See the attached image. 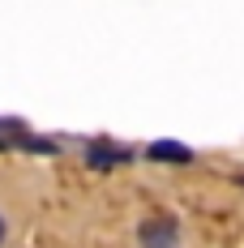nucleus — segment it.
<instances>
[{
  "label": "nucleus",
  "instance_id": "nucleus-1",
  "mask_svg": "<svg viewBox=\"0 0 244 248\" xmlns=\"http://www.w3.org/2000/svg\"><path fill=\"white\" fill-rule=\"evenodd\" d=\"M137 244L142 248H180V223L171 214H150L137 227Z\"/></svg>",
  "mask_w": 244,
  "mask_h": 248
},
{
  "label": "nucleus",
  "instance_id": "nucleus-2",
  "mask_svg": "<svg viewBox=\"0 0 244 248\" xmlns=\"http://www.w3.org/2000/svg\"><path fill=\"white\" fill-rule=\"evenodd\" d=\"M146 158H154V163H193V150L180 146V141H150Z\"/></svg>",
  "mask_w": 244,
  "mask_h": 248
},
{
  "label": "nucleus",
  "instance_id": "nucleus-3",
  "mask_svg": "<svg viewBox=\"0 0 244 248\" xmlns=\"http://www.w3.org/2000/svg\"><path fill=\"white\" fill-rule=\"evenodd\" d=\"M124 158H133V154H129V150H86V163H90V167H116V163H124Z\"/></svg>",
  "mask_w": 244,
  "mask_h": 248
},
{
  "label": "nucleus",
  "instance_id": "nucleus-4",
  "mask_svg": "<svg viewBox=\"0 0 244 248\" xmlns=\"http://www.w3.org/2000/svg\"><path fill=\"white\" fill-rule=\"evenodd\" d=\"M4 235H9V227H4V214H0V248H4Z\"/></svg>",
  "mask_w": 244,
  "mask_h": 248
}]
</instances>
